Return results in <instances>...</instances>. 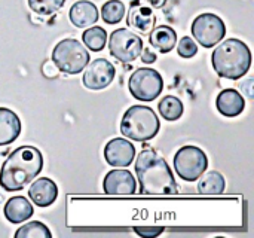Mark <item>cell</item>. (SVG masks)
I'll list each match as a JSON object with an SVG mask.
<instances>
[{
  "label": "cell",
  "instance_id": "cell-1",
  "mask_svg": "<svg viewBox=\"0 0 254 238\" xmlns=\"http://www.w3.org/2000/svg\"><path fill=\"white\" fill-rule=\"evenodd\" d=\"M135 174L143 195H174L177 192L170 165L153 149H144L137 155Z\"/></svg>",
  "mask_w": 254,
  "mask_h": 238
},
{
  "label": "cell",
  "instance_id": "cell-2",
  "mask_svg": "<svg viewBox=\"0 0 254 238\" xmlns=\"http://www.w3.org/2000/svg\"><path fill=\"white\" fill-rule=\"evenodd\" d=\"M43 168V157L34 146H21L15 149L0 170V186L6 192H15L25 188L39 176Z\"/></svg>",
  "mask_w": 254,
  "mask_h": 238
},
{
  "label": "cell",
  "instance_id": "cell-3",
  "mask_svg": "<svg viewBox=\"0 0 254 238\" xmlns=\"http://www.w3.org/2000/svg\"><path fill=\"white\" fill-rule=\"evenodd\" d=\"M216 73L226 79H241L252 66V51L240 39H228L211 55Z\"/></svg>",
  "mask_w": 254,
  "mask_h": 238
},
{
  "label": "cell",
  "instance_id": "cell-4",
  "mask_svg": "<svg viewBox=\"0 0 254 238\" xmlns=\"http://www.w3.org/2000/svg\"><path fill=\"white\" fill-rule=\"evenodd\" d=\"M161 124L152 107L137 104L131 106L121 121V133L134 142H147L156 137Z\"/></svg>",
  "mask_w": 254,
  "mask_h": 238
},
{
  "label": "cell",
  "instance_id": "cell-5",
  "mask_svg": "<svg viewBox=\"0 0 254 238\" xmlns=\"http://www.w3.org/2000/svg\"><path fill=\"white\" fill-rule=\"evenodd\" d=\"M60 72L67 75H77L85 70L91 57L88 49L76 39H64L58 42L52 51L51 58Z\"/></svg>",
  "mask_w": 254,
  "mask_h": 238
},
{
  "label": "cell",
  "instance_id": "cell-6",
  "mask_svg": "<svg viewBox=\"0 0 254 238\" xmlns=\"http://www.w3.org/2000/svg\"><path fill=\"white\" fill-rule=\"evenodd\" d=\"M208 167V158L205 152L196 146H183L174 157V168L180 179L186 182H195L199 179Z\"/></svg>",
  "mask_w": 254,
  "mask_h": 238
},
{
  "label": "cell",
  "instance_id": "cell-7",
  "mask_svg": "<svg viewBox=\"0 0 254 238\" xmlns=\"http://www.w3.org/2000/svg\"><path fill=\"white\" fill-rule=\"evenodd\" d=\"M129 92L140 101H153L164 89V80L159 72L153 69H137L128 82Z\"/></svg>",
  "mask_w": 254,
  "mask_h": 238
},
{
  "label": "cell",
  "instance_id": "cell-8",
  "mask_svg": "<svg viewBox=\"0 0 254 238\" xmlns=\"http://www.w3.org/2000/svg\"><path fill=\"white\" fill-rule=\"evenodd\" d=\"M109 51L118 61L132 63L143 51V40L128 28H118L109 37Z\"/></svg>",
  "mask_w": 254,
  "mask_h": 238
},
{
  "label": "cell",
  "instance_id": "cell-9",
  "mask_svg": "<svg viewBox=\"0 0 254 238\" xmlns=\"http://www.w3.org/2000/svg\"><path fill=\"white\" fill-rule=\"evenodd\" d=\"M192 34L201 46L213 48L226 36V25L216 13H201L192 22Z\"/></svg>",
  "mask_w": 254,
  "mask_h": 238
},
{
  "label": "cell",
  "instance_id": "cell-10",
  "mask_svg": "<svg viewBox=\"0 0 254 238\" xmlns=\"http://www.w3.org/2000/svg\"><path fill=\"white\" fill-rule=\"evenodd\" d=\"M115 75H116V72L110 61H107L104 58H97L86 66L82 80L88 89L100 91V89L107 88L113 82Z\"/></svg>",
  "mask_w": 254,
  "mask_h": 238
},
{
  "label": "cell",
  "instance_id": "cell-11",
  "mask_svg": "<svg viewBox=\"0 0 254 238\" xmlns=\"http://www.w3.org/2000/svg\"><path fill=\"white\" fill-rule=\"evenodd\" d=\"M103 189L109 195H132L137 191L135 177L125 168H116L106 174Z\"/></svg>",
  "mask_w": 254,
  "mask_h": 238
},
{
  "label": "cell",
  "instance_id": "cell-12",
  "mask_svg": "<svg viewBox=\"0 0 254 238\" xmlns=\"http://www.w3.org/2000/svg\"><path fill=\"white\" fill-rule=\"evenodd\" d=\"M104 158L112 167H128L135 158V148L131 142L116 137L112 139L104 148Z\"/></svg>",
  "mask_w": 254,
  "mask_h": 238
},
{
  "label": "cell",
  "instance_id": "cell-13",
  "mask_svg": "<svg viewBox=\"0 0 254 238\" xmlns=\"http://www.w3.org/2000/svg\"><path fill=\"white\" fill-rule=\"evenodd\" d=\"M28 197L31 203H34L39 207H48L52 203H55L58 197V188L55 182H52L48 177L36 179L31 186L28 188Z\"/></svg>",
  "mask_w": 254,
  "mask_h": 238
},
{
  "label": "cell",
  "instance_id": "cell-14",
  "mask_svg": "<svg viewBox=\"0 0 254 238\" xmlns=\"http://www.w3.org/2000/svg\"><path fill=\"white\" fill-rule=\"evenodd\" d=\"M217 110L226 118H235L246 109V100L237 89H223L216 100Z\"/></svg>",
  "mask_w": 254,
  "mask_h": 238
},
{
  "label": "cell",
  "instance_id": "cell-15",
  "mask_svg": "<svg viewBox=\"0 0 254 238\" xmlns=\"http://www.w3.org/2000/svg\"><path fill=\"white\" fill-rule=\"evenodd\" d=\"M70 21L79 28L91 27L98 21V9L89 0H79L70 7Z\"/></svg>",
  "mask_w": 254,
  "mask_h": 238
},
{
  "label": "cell",
  "instance_id": "cell-16",
  "mask_svg": "<svg viewBox=\"0 0 254 238\" xmlns=\"http://www.w3.org/2000/svg\"><path fill=\"white\" fill-rule=\"evenodd\" d=\"M21 133V121L15 112L0 107V146L13 143Z\"/></svg>",
  "mask_w": 254,
  "mask_h": 238
},
{
  "label": "cell",
  "instance_id": "cell-17",
  "mask_svg": "<svg viewBox=\"0 0 254 238\" xmlns=\"http://www.w3.org/2000/svg\"><path fill=\"white\" fill-rule=\"evenodd\" d=\"M127 21H128V25L135 28L137 31L149 33L155 27L156 16H155L152 7L143 6V4H132L129 12H128Z\"/></svg>",
  "mask_w": 254,
  "mask_h": 238
},
{
  "label": "cell",
  "instance_id": "cell-18",
  "mask_svg": "<svg viewBox=\"0 0 254 238\" xmlns=\"http://www.w3.org/2000/svg\"><path fill=\"white\" fill-rule=\"evenodd\" d=\"M4 218L10 224H22L33 216V206L24 197H12L4 203Z\"/></svg>",
  "mask_w": 254,
  "mask_h": 238
},
{
  "label": "cell",
  "instance_id": "cell-19",
  "mask_svg": "<svg viewBox=\"0 0 254 238\" xmlns=\"http://www.w3.org/2000/svg\"><path fill=\"white\" fill-rule=\"evenodd\" d=\"M149 42H150L152 48H155L156 51H159L162 54H167L176 46L177 33L174 31V28H171L168 25L153 27V30L150 31V36H149Z\"/></svg>",
  "mask_w": 254,
  "mask_h": 238
},
{
  "label": "cell",
  "instance_id": "cell-20",
  "mask_svg": "<svg viewBox=\"0 0 254 238\" xmlns=\"http://www.w3.org/2000/svg\"><path fill=\"white\" fill-rule=\"evenodd\" d=\"M226 182L225 177L219 171H208L202 176L198 183V191L202 195H217L225 191Z\"/></svg>",
  "mask_w": 254,
  "mask_h": 238
},
{
  "label": "cell",
  "instance_id": "cell-21",
  "mask_svg": "<svg viewBox=\"0 0 254 238\" xmlns=\"http://www.w3.org/2000/svg\"><path fill=\"white\" fill-rule=\"evenodd\" d=\"M158 109H159L161 116L167 121H177L183 116V112H185V106L182 100L174 95H165L159 101Z\"/></svg>",
  "mask_w": 254,
  "mask_h": 238
},
{
  "label": "cell",
  "instance_id": "cell-22",
  "mask_svg": "<svg viewBox=\"0 0 254 238\" xmlns=\"http://www.w3.org/2000/svg\"><path fill=\"white\" fill-rule=\"evenodd\" d=\"M82 39H83V43L86 45L88 49L98 52L106 46L107 33L103 27H89L88 30L83 31Z\"/></svg>",
  "mask_w": 254,
  "mask_h": 238
},
{
  "label": "cell",
  "instance_id": "cell-23",
  "mask_svg": "<svg viewBox=\"0 0 254 238\" xmlns=\"http://www.w3.org/2000/svg\"><path fill=\"white\" fill-rule=\"evenodd\" d=\"M125 4L121 0H109L101 7V18L106 24H118L124 19Z\"/></svg>",
  "mask_w": 254,
  "mask_h": 238
},
{
  "label": "cell",
  "instance_id": "cell-24",
  "mask_svg": "<svg viewBox=\"0 0 254 238\" xmlns=\"http://www.w3.org/2000/svg\"><path fill=\"white\" fill-rule=\"evenodd\" d=\"M16 238H51L52 234L48 230L46 225H43L42 222L33 221L25 224L24 227H21L16 233H15Z\"/></svg>",
  "mask_w": 254,
  "mask_h": 238
},
{
  "label": "cell",
  "instance_id": "cell-25",
  "mask_svg": "<svg viewBox=\"0 0 254 238\" xmlns=\"http://www.w3.org/2000/svg\"><path fill=\"white\" fill-rule=\"evenodd\" d=\"M27 1L34 13L45 15V16L58 12L65 3V0H27Z\"/></svg>",
  "mask_w": 254,
  "mask_h": 238
},
{
  "label": "cell",
  "instance_id": "cell-26",
  "mask_svg": "<svg viewBox=\"0 0 254 238\" xmlns=\"http://www.w3.org/2000/svg\"><path fill=\"white\" fill-rule=\"evenodd\" d=\"M177 52L180 57L183 58H192L196 55L198 52V45L195 43V40L189 36H185L180 42H179V46H177Z\"/></svg>",
  "mask_w": 254,
  "mask_h": 238
},
{
  "label": "cell",
  "instance_id": "cell-27",
  "mask_svg": "<svg viewBox=\"0 0 254 238\" xmlns=\"http://www.w3.org/2000/svg\"><path fill=\"white\" fill-rule=\"evenodd\" d=\"M134 231H135V234H138V236H141V237H156V236H159L162 231H164V228H156V227H135L134 228Z\"/></svg>",
  "mask_w": 254,
  "mask_h": 238
},
{
  "label": "cell",
  "instance_id": "cell-28",
  "mask_svg": "<svg viewBox=\"0 0 254 238\" xmlns=\"http://www.w3.org/2000/svg\"><path fill=\"white\" fill-rule=\"evenodd\" d=\"M42 73L48 78V79H52V78H57L60 75V70L58 67L55 66V63L52 60H46L43 64H42Z\"/></svg>",
  "mask_w": 254,
  "mask_h": 238
},
{
  "label": "cell",
  "instance_id": "cell-29",
  "mask_svg": "<svg viewBox=\"0 0 254 238\" xmlns=\"http://www.w3.org/2000/svg\"><path fill=\"white\" fill-rule=\"evenodd\" d=\"M141 61L143 63H146V64H152V63H155L156 61V54L153 52V51H150V49H144V51H141Z\"/></svg>",
  "mask_w": 254,
  "mask_h": 238
},
{
  "label": "cell",
  "instance_id": "cell-30",
  "mask_svg": "<svg viewBox=\"0 0 254 238\" xmlns=\"http://www.w3.org/2000/svg\"><path fill=\"white\" fill-rule=\"evenodd\" d=\"M253 79H249V80H246L244 83H240V86H241V89H243V92H246V95L249 97V98H253L254 94H253Z\"/></svg>",
  "mask_w": 254,
  "mask_h": 238
},
{
  "label": "cell",
  "instance_id": "cell-31",
  "mask_svg": "<svg viewBox=\"0 0 254 238\" xmlns=\"http://www.w3.org/2000/svg\"><path fill=\"white\" fill-rule=\"evenodd\" d=\"M147 3H149L152 7H156V9H159V7H162V6L167 3V0H147Z\"/></svg>",
  "mask_w": 254,
  "mask_h": 238
},
{
  "label": "cell",
  "instance_id": "cell-32",
  "mask_svg": "<svg viewBox=\"0 0 254 238\" xmlns=\"http://www.w3.org/2000/svg\"><path fill=\"white\" fill-rule=\"evenodd\" d=\"M4 192H6L4 189H3V191H0V204H3V203H4Z\"/></svg>",
  "mask_w": 254,
  "mask_h": 238
}]
</instances>
